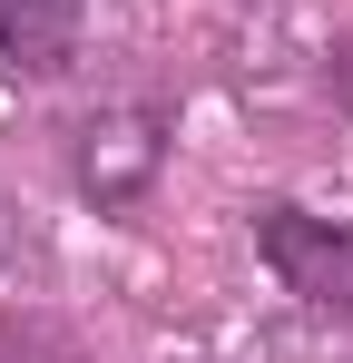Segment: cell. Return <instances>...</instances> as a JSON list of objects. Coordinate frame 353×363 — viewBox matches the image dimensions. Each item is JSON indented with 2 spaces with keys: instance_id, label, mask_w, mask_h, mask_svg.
Masks as SVG:
<instances>
[{
  "instance_id": "1",
  "label": "cell",
  "mask_w": 353,
  "mask_h": 363,
  "mask_svg": "<svg viewBox=\"0 0 353 363\" xmlns=\"http://www.w3.org/2000/svg\"><path fill=\"white\" fill-rule=\"evenodd\" d=\"M167 138H176V108L128 89V99H99L89 118L69 128V186L99 206V216H138L157 177H167Z\"/></svg>"
},
{
  "instance_id": "2",
  "label": "cell",
  "mask_w": 353,
  "mask_h": 363,
  "mask_svg": "<svg viewBox=\"0 0 353 363\" xmlns=\"http://www.w3.org/2000/svg\"><path fill=\"white\" fill-rule=\"evenodd\" d=\"M255 255H265V275H275L314 324H353V216L265 196V206H255Z\"/></svg>"
},
{
  "instance_id": "3",
  "label": "cell",
  "mask_w": 353,
  "mask_h": 363,
  "mask_svg": "<svg viewBox=\"0 0 353 363\" xmlns=\"http://www.w3.org/2000/svg\"><path fill=\"white\" fill-rule=\"evenodd\" d=\"M89 60V0H0V69L20 89H59Z\"/></svg>"
},
{
  "instance_id": "4",
  "label": "cell",
  "mask_w": 353,
  "mask_h": 363,
  "mask_svg": "<svg viewBox=\"0 0 353 363\" xmlns=\"http://www.w3.org/2000/svg\"><path fill=\"white\" fill-rule=\"evenodd\" d=\"M0 363H99V354H79L50 314H0Z\"/></svg>"
}]
</instances>
